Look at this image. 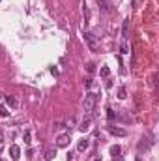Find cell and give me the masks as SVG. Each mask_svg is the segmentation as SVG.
I'll list each match as a JSON object with an SVG mask.
<instances>
[{
    "label": "cell",
    "instance_id": "cell-1",
    "mask_svg": "<svg viewBox=\"0 0 159 161\" xmlns=\"http://www.w3.org/2000/svg\"><path fill=\"white\" fill-rule=\"evenodd\" d=\"M95 103H98V94L88 92L84 96V101H82V109H84L86 113H92V111L95 109Z\"/></svg>",
    "mask_w": 159,
    "mask_h": 161
},
{
    "label": "cell",
    "instance_id": "cell-2",
    "mask_svg": "<svg viewBox=\"0 0 159 161\" xmlns=\"http://www.w3.org/2000/svg\"><path fill=\"white\" fill-rule=\"evenodd\" d=\"M110 157H112L114 161H122V146L120 144H114V146H110Z\"/></svg>",
    "mask_w": 159,
    "mask_h": 161
},
{
    "label": "cell",
    "instance_id": "cell-3",
    "mask_svg": "<svg viewBox=\"0 0 159 161\" xmlns=\"http://www.w3.org/2000/svg\"><path fill=\"white\" fill-rule=\"evenodd\" d=\"M109 133L110 135H114V137H126L127 135V131L124 129V128H118V125H109Z\"/></svg>",
    "mask_w": 159,
    "mask_h": 161
},
{
    "label": "cell",
    "instance_id": "cell-4",
    "mask_svg": "<svg viewBox=\"0 0 159 161\" xmlns=\"http://www.w3.org/2000/svg\"><path fill=\"white\" fill-rule=\"evenodd\" d=\"M70 141H71V139H70V133H64V135H60V137L56 139V146H58V148H66V146L70 144Z\"/></svg>",
    "mask_w": 159,
    "mask_h": 161
},
{
    "label": "cell",
    "instance_id": "cell-5",
    "mask_svg": "<svg viewBox=\"0 0 159 161\" xmlns=\"http://www.w3.org/2000/svg\"><path fill=\"white\" fill-rule=\"evenodd\" d=\"M10 156H11L13 161H19V157H21V148H19L17 144H11V146H10Z\"/></svg>",
    "mask_w": 159,
    "mask_h": 161
},
{
    "label": "cell",
    "instance_id": "cell-6",
    "mask_svg": "<svg viewBox=\"0 0 159 161\" xmlns=\"http://www.w3.org/2000/svg\"><path fill=\"white\" fill-rule=\"evenodd\" d=\"M84 39H86L88 47L92 49V51H95V39H94V34H92V32H84Z\"/></svg>",
    "mask_w": 159,
    "mask_h": 161
},
{
    "label": "cell",
    "instance_id": "cell-7",
    "mask_svg": "<svg viewBox=\"0 0 159 161\" xmlns=\"http://www.w3.org/2000/svg\"><path fill=\"white\" fill-rule=\"evenodd\" d=\"M129 38V19L124 21V24H122V39L126 41Z\"/></svg>",
    "mask_w": 159,
    "mask_h": 161
},
{
    "label": "cell",
    "instance_id": "cell-8",
    "mask_svg": "<svg viewBox=\"0 0 159 161\" xmlns=\"http://www.w3.org/2000/svg\"><path fill=\"white\" fill-rule=\"evenodd\" d=\"M90 125H92V118H86V120L79 125V131H81V133H86V131H90Z\"/></svg>",
    "mask_w": 159,
    "mask_h": 161
},
{
    "label": "cell",
    "instance_id": "cell-9",
    "mask_svg": "<svg viewBox=\"0 0 159 161\" xmlns=\"http://www.w3.org/2000/svg\"><path fill=\"white\" fill-rule=\"evenodd\" d=\"M43 157H45L47 161L54 159V157H56V148H47V150H45V154H43Z\"/></svg>",
    "mask_w": 159,
    "mask_h": 161
},
{
    "label": "cell",
    "instance_id": "cell-10",
    "mask_svg": "<svg viewBox=\"0 0 159 161\" xmlns=\"http://www.w3.org/2000/svg\"><path fill=\"white\" fill-rule=\"evenodd\" d=\"M88 146H90V141L88 139H82V141H79V144H77V150L79 152H86Z\"/></svg>",
    "mask_w": 159,
    "mask_h": 161
},
{
    "label": "cell",
    "instance_id": "cell-11",
    "mask_svg": "<svg viewBox=\"0 0 159 161\" xmlns=\"http://www.w3.org/2000/svg\"><path fill=\"white\" fill-rule=\"evenodd\" d=\"M6 103H8L11 109H17V107H19V101H17L13 96H6Z\"/></svg>",
    "mask_w": 159,
    "mask_h": 161
},
{
    "label": "cell",
    "instance_id": "cell-12",
    "mask_svg": "<svg viewBox=\"0 0 159 161\" xmlns=\"http://www.w3.org/2000/svg\"><path fill=\"white\" fill-rule=\"evenodd\" d=\"M98 4L103 11H110V0H98Z\"/></svg>",
    "mask_w": 159,
    "mask_h": 161
},
{
    "label": "cell",
    "instance_id": "cell-13",
    "mask_svg": "<svg viewBox=\"0 0 159 161\" xmlns=\"http://www.w3.org/2000/svg\"><path fill=\"white\" fill-rule=\"evenodd\" d=\"M120 53L122 54H129V47H127V41L122 39V45H120Z\"/></svg>",
    "mask_w": 159,
    "mask_h": 161
},
{
    "label": "cell",
    "instance_id": "cell-14",
    "mask_svg": "<svg viewBox=\"0 0 159 161\" xmlns=\"http://www.w3.org/2000/svg\"><path fill=\"white\" fill-rule=\"evenodd\" d=\"M99 75H101V77H109V75H110V69H109L107 66H103V68L99 69Z\"/></svg>",
    "mask_w": 159,
    "mask_h": 161
},
{
    "label": "cell",
    "instance_id": "cell-15",
    "mask_svg": "<svg viewBox=\"0 0 159 161\" xmlns=\"http://www.w3.org/2000/svg\"><path fill=\"white\" fill-rule=\"evenodd\" d=\"M107 118H109L110 122H112V120H116V113H114L112 109H107Z\"/></svg>",
    "mask_w": 159,
    "mask_h": 161
},
{
    "label": "cell",
    "instance_id": "cell-16",
    "mask_svg": "<svg viewBox=\"0 0 159 161\" xmlns=\"http://www.w3.org/2000/svg\"><path fill=\"white\" fill-rule=\"evenodd\" d=\"M118 97H120V99H126V97H127V92H126V88H124V86L118 90Z\"/></svg>",
    "mask_w": 159,
    "mask_h": 161
},
{
    "label": "cell",
    "instance_id": "cell-17",
    "mask_svg": "<svg viewBox=\"0 0 159 161\" xmlns=\"http://www.w3.org/2000/svg\"><path fill=\"white\" fill-rule=\"evenodd\" d=\"M86 71H88V73H94V71H95V64L88 62V64H86Z\"/></svg>",
    "mask_w": 159,
    "mask_h": 161
},
{
    "label": "cell",
    "instance_id": "cell-18",
    "mask_svg": "<svg viewBox=\"0 0 159 161\" xmlns=\"http://www.w3.org/2000/svg\"><path fill=\"white\" fill-rule=\"evenodd\" d=\"M0 116H2V118H8V116H10V111H6L4 107H0Z\"/></svg>",
    "mask_w": 159,
    "mask_h": 161
},
{
    "label": "cell",
    "instance_id": "cell-19",
    "mask_svg": "<svg viewBox=\"0 0 159 161\" xmlns=\"http://www.w3.org/2000/svg\"><path fill=\"white\" fill-rule=\"evenodd\" d=\"M23 139H24V142H26V144H30V142H32V141H30V131H24Z\"/></svg>",
    "mask_w": 159,
    "mask_h": 161
},
{
    "label": "cell",
    "instance_id": "cell-20",
    "mask_svg": "<svg viewBox=\"0 0 159 161\" xmlns=\"http://www.w3.org/2000/svg\"><path fill=\"white\" fill-rule=\"evenodd\" d=\"M92 85H94V81H92V79H90V77H88V79L84 81V86H86V88H92Z\"/></svg>",
    "mask_w": 159,
    "mask_h": 161
},
{
    "label": "cell",
    "instance_id": "cell-21",
    "mask_svg": "<svg viewBox=\"0 0 159 161\" xmlns=\"http://www.w3.org/2000/svg\"><path fill=\"white\" fill-rule=\"evenodd\" d=\"M51 73H53V75H58V69L53 66V68H51Z\"/></svg>",
    "mask_w": 159,
    "mask_h": 161
},
{
    "label": "cell",
    "instance_id": "cell-22",
    "mask_svg": "<svg viewBox=\"0 0 159 161\" xmlns=\"http://www.w3.org/2000/svg\"><path fill=\"white\" fill-rule=\"evenodd\" d=\"M4 142V133H2V129H0V144Z\"/></svg>",
    "mask_w": 159,
    "mask_h": 161
},
{
    "label": "cell",
    "instance_id": "cell-23",
    "mask_svg": "<svg viewBox=\"0 0 159 161\" xmlns=\"http://www.w3.org/2000/svg\"><path fill=\"white\" fill-rule=\"evenodd\" d=\"M135 161H142V159H141V156H137V159H135Z\"/></svg>",
    "mask_w": 159,
    "mask_h": 161
},
{
    "label": "cell",
    "instance_id": "cell-24",
    "mask_svg": "<svg viewBox=\"0 0 159 161\" xmlns=\"http://www.w3.org/2000/svg\"><path fill=\"white\" fill-rule=\"evenodd\" d=\"M94 161H101V157H95V159H94Z\"/></svg>",
    "mask_w": 159,
    "mask_h": 161
}]
</instances>
